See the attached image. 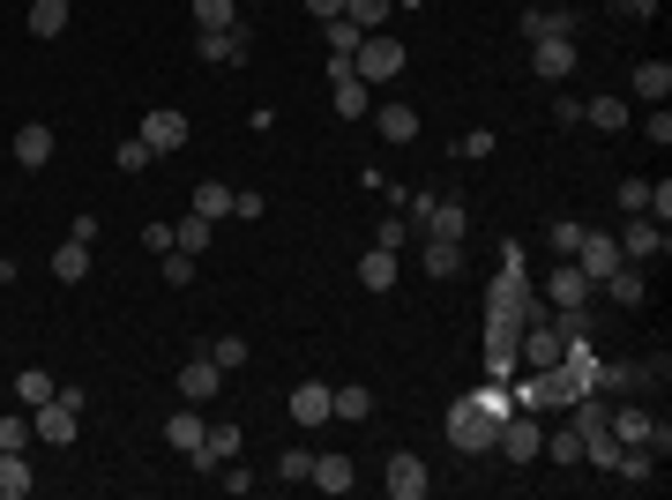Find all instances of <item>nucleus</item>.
Here are the masks:
<instances>
[{"instance_id": "40", "label": "nucleus", "mask_w": 672, "mask_h": 500, "mask_svg": "<svg viewBox=\"0 0 672 500\" xmlns=\"http://www.w3.org/2000/svg\"><path fill=\"white\" fill-rule=\"evenodd\" d=\"M583 232H590V224H576V217H560V224H553V232H546V247L560 254V261H568V254L583 247Z\"/></svg>"}, {"instance_id": "47", "label": "nucleus", "mask_w": 672, "mask_h": 500, "mask_svg": "<svg viewBox=\"0 0 672 500\" xmlns=\"http://www.w3.org/2000/svg\"><path fill=\"white\" fill-rule=\"evenodd\" d=\"M374 247L404 254V247H412V224H404V217H389V224H381V232H374Z\"/></svg>"}, {"instance_id": "24", "label": "nucleus", "mask_w": 672, "mask_h": 500, "mask_svg": "<svg viewBox=\"0 0 672 500\" xmlns=\"http://www.w3.org/2000/svg\"><path fill=\"white\" fill-rule=\"evenodd\" d=\"M367 120H374L381 142H412V135H419V113H412V105H374Z\"/></svg>"}, {"instance_id": "25", "label": "nucleus", "mask_w": 672, "mask_h": 500, "mask_svg": "<svg viewBox=\"0 0 672 500\" xmlns=\"http://www.w3.org/2000/svg\"><path fill=\"white\" fill-rule=\"evenodd\" d=\"M583 120L598 127V135H621V127H628L635 113H628V97H590V105H583Z\"/></svg>"}, {"instance_id": "35", "label": "nucleus", "mask_w": 672, "mask_h": 500, "mask_svg": "<svg viewBox=\"0 0 672 500\" xmlns=\"http://www.w3.org/2000/svg\"><path fill=\"white\" fill-rule=\"evenodd\" d=\"M240 23V0H195V31H232Z\"/></svg>"}, {"instance_id": "50", "label": "nucleus", "mask_w": 672, "mask_h": 500, "mask_svg": "<svg viewBox=\"0 0 672 500\" xmlns=\"http://www.w3.org/2000/svg\"><path fill=\"white\" fill-rule=\"evenodd\" d=\"M262 209H269V202H262V195H254V187H232V217H247V224H254V217H262Z\"/></svg>"}, {"instance_id": "51", "label": "nucleus", "mask_w": 672, "mask_h": 500, "mask_svg": "<svg viewBox=\"0 0 672 500\" xmlns=\"http://www.w3.org/2000/svg\"><path fill=\"white\" fill-rule=\"evenodd\" d=\"M456 158H494V135H486V127H478V135H463Z\"/></svg>"}, {"instance_id": "23", "label": "nucleus", "mask_w": 672, "mask_h": 500, "mask_svg": "<svg viewBox=\"0 0 672 500\" xmlns=\"http://www.w3.org/2000/svg\"><path fill=\"white\" fill-rule=\"evenodd\" d=\"M292 418L299 426H329V381H299L292 388Z\"/></svg>"}, {"instance_id": "13", "label": "nucleus", "mask_w": 672, "mask_h": 500, "mask_svg": "<svg viewBox=\"0 0 672 500\" xmlns=\"http://www.w3.org/2000/svg\"><path fill=\"white\" fill-rule=\"evenodd\" d=\"M531 68H538V83H568L576 75V38H538L531 45Z\"/></svg>"}, {"instance_id": "10", "label": "nucleus", "mask_w": 672, "mask_h": 500, "mask_svg": "<svg viewBox=\"0 0 672 500\" xmlns=\"http://www.w3.org/2000/svg\"><path fill=\"white\" fill-rule=\"evenodd\" d=\"M538 299H546L553 314H568V306H590V299H598V284H590L576 261H560V269L546 277V292H538Z\"/></svg>"}, {"instance_id": "21", "label": "nucleus", "mask_w": 672, "mask_h": 500, "mask_svg": "<svg viewBox=\"0 0 672 500\" xmlns=\"http://www.w3.org/2000/svg\"><path fill=\"white\" fill-rule=\"evenodd\" d=\"M523 38H576V15L568 8H523Z\"/></svg>"}, {"instance_id": "2", "label": "nucleus", "mask_w": 672, "mask_h": 500, "mask_svg": "<svg viewBox=\"0 0 672 500\" xmlns=\"http://www.w3.org/2000/svg\"><path fill=\"white\" fill-rule=\"evenodd\" d=\"M494 433H501V411H486L478 396L449 404V449L456 456H494Z\"/></svg>"}, {"instance_id": "7", "label": "nucleus", "mask_w": 672, "mask_h": 500, "mask_svg": "<svg viewBox=\"0 0 672 500\" xmlns=\"http://www.w3.org/2000/svg\"><path fill=\"white\" fill-rule=\"evenodd\" d=\"M217 388H224V367H217L210 351H195V359H179V404H195V411H202V404H210Z\"/></svg>"}, {"instance_id": "8", "label": "nucleus", "mask_w": 672, "mask_h": 500, "mask_svg": "<svg viewBox=\"0 0 672 500\" xmlns=\"http://www.w3.org/2000/svg\"><path fill=\"white\" fill-rule=\"evenodd\" d=\"M31 433H38L45 449H68V441H76V433H83V411H76V404H60V396H53V404H38V411H31Z\"/></svg>"}, {"instance_id": "41", "label": "nucleus", "mask_w": 672, "mask_h": 500, "mask_svg": "<svg viewBox=\"0 0 672 500\" xmlns=\"http://www.w3.org/2000/svg\"><path fill=\"white\" fill-rule=\"evenodd\" d=\"M113 158H120V172H150V165H158V150H150L142 135H127V142L113 150Z\"/></svg>"}, {"instance_id": "43", "label": "nucleus", "mask_w": 672, "mask_h": 500, "mask_svg": "<svg viewBox=\"0 0 672 500\" xmlns=\"http://www.w3.org/2000/svg\"><path fill=\"white\" fill-rule=\"evenodd\" d=\"M650 449H621V463H613V470H621V478H628V486H650Z\"/></svg>"}, {"instance_id": "3", "label": "nucleus", "mask_w": 672, "mask_h": 500, "mask_svg": "<svg viewBox=\"0 0 672 500\" xmlns=\"http://www.w3.org/2000/svg\"><path fill=\"white\" fill-rule=\"evenodd\" d=\"M351 75H359L367 90L396 83V75H404V45L381 38V31H367V38H359V53H351Z\"/></svg>"}, {"instance_id": "33", "label": "nucleus", "mask_w": 672, "mask_h": 500, "mask_svg": "<svg viewBox=\"0 0 672 500\" xmlns=\"http://www.w3.org/2000/svg\"><path fill=\"white\" fill-rule=\"evenodd\" d=\"M210 232H217L210 217H195V209H187V217L172 224V247H179V254H202V247H210Z\"/></svg>"}, {"instance_id": "1", "label": "nucleus", "mask_w": 672, "mask_h": 500, "mask_svg": "<svg viewBox=\"0 0 672 500\" xmlns=\"http://www.w3.org/2000/svg\"><path fill=\"white\" fill-rule=\"evenodd\" d=\"M486 314H515V322H538L546 314V299L531 284V261L515 240H501V277H494V292H486Z\"/></svg>"}, {"instance_id": "26", "label": "nucleus", "mask_w": 672, "mask_h": 500, "mask_svg": "<svg viewBox=\"0 0 672 500\" xmlns=\"http://www.w3.org/2000/svg\"><path fill=\"white\" fill-rule=\"evenodd\" d=\"M53 277H60V284H83L90 277V247L83 240H60V247H53Z\"/></svg>"}, {"instance_id": "39", "label": "nucleus", "mask_w": 672, "mask_h": 500, "mask_svg": "<svg viewBox=\"0 0 672 500\" xmlns=\"http://www.w3.org/2000/svg\"><path fill=\"white\" fill-rule=\"evenodd\" d=\"M389 8H396V0H344V15H351L359 31H381V23H389Z\"/></svg>"}, {"instance_id": "4", "label": "nucleus", "mask_w": 672, "mask_h": 500, "mask_svg": "<svg viewBox=\"0 0 672 500\" xmlns=\"http://www.w3.org/2000/svg\"><path fill=\"white\" fill-rule=\"evenodd\" d=\"M613 240H621V261H642V269L672 254V232L658 224V217H642V209H628V224H621Z\"/></svg>"}, {"instance_id": "45", "label": "nucleus", "mask_w": 672, "mask_h": 500, "mask_svg": "<svg viewBox=\"0 0 672 500\" xmlns=\"http://www.w3.org/2000/svg\"><path fill=\"white\" fill-rule=\"evenodd\" d=\"M306 470H314L306 449H285V456H277V478H285V486H306Z\"/></svg>"}, {"instance_id": "46", "label": "nucleus", "mask_w": 672, "mask_h": 500, "mask_svg": "<svg viewBox=\"0 0 672 500\" xmlns=\"http://www.w3.org/2000/svg\"><path fill=\"white\" fill-rule=\"evenodd\" d=\"M31 441H38V433H31V411H23V418H0V449H31Z\"/></svg>"}, {"instance_id": "5", "label": "nucleus", "mask_w": 672, "mask_h": 500, "mask_svg": "<svg viewBox=\"0 0 672 500\" xmlns=\"http://www.w3.org/2000/svg\"><path fill=\"white\" fill-rule=\"evenodd\" d=\"M538 449H546V426H538L531 411H508L501 433H494V456H508V463H538Z\"/></svg>"}, {"instance_id": "16", "label": "nucleus", "mask_w": 672, "mask_h": 500, "mask_svg": "<svg viewBox=\"0 0 672 500\" xmlns=\"http://www.w3.org/2000/svg\"><path fill=\"white\" fill-rule=\"evenodd\" d=\"M306 486H314V493H329V500H344L351 486H359V470H351V456H314Z\"/></svg>"}, {"instance_id": "49", "label": "nucleus", "mask_w": 672, "mask_h": 500, "mask_svg": "<svg viewBox=\"0 0 672 500\" xmlns=\"http://www.w3.org/2000/svg\"><path fill=\"white\" fill-rule=\"evenodd\" d=\"M642 135H650L658 150H665V142H672V113H665V105H650V113H642Z\"/></svg>"}, {"instance_id": "17", "label": "nucleus", "mask_w": 672, "mask_h": 500, "mask_svg": "<svg viewBox=\"0 0 672 500\" xmlns=\"http://www.w3.org/2000/svg\"><path fill=\"white\" fill-rule=\"evenodd\" d=\"M598 292L613 299V306H642V299H650V277H642V261H621V269H613Z\"/></svg>"}, {"instance_id": "28", "label": "nucleus", "mask_w": 672, "mask_h": 500, "mask_svg": "<svg viewBox=\"0 0 672 500\" xmlns=\"http://www.w3.org/2000/svg\"><path fill=\"white\" fill-rule=\"evenodd\" d=\"M426 277H463V240H426Z\"/></svg>"}, {"instance_id": "36", "label": "nucleus", "mask_w": 672, "mask_h": 500, "mask_svg": "<svg viewBox=\"0 0 672 500\" xmlns=\"http://www.w3.org/2000/svg\"><path fill=\"white\" fill-rule=\"evenodd\" d=\"M463 224H471V217H463V202H441L433 217H426V240H463Z\"/></svg>"}, {"instance_id": "53", "label": "nucleus", "mask_w": 672, "mask_h": 500, "mask_svg": "<svg viewBox=\"0 0 672 500\" xmlns=\"http://www.w3.org/2000/svg\"><path fill=\"white\" fill-rule=\"evenodd\" d=\"M650 202V179H621V209H642Z\"/></svg>"}, {"instance_id": "22", "label": "nucleus", "mask_w": 672, "mask_h": 500, "mask_svg": "<svg viewBox=\"0 0 672 500\" xmlns=\"http://www.w3.org/2000/svg\"><path fill=\"white\" fill-rule=\"evenodd\" d=\"M38 486V470H31V456L23 449H0V500H23Z\"/></svg>"}, {"instance_id": "18", "label": "nucleus", "mask_w": 672, "mask_h": 500, "mask_svg": "<svg viewBox=\"0 0 672 500\" xmlns=\"http://www.w3.org/2000/svg\"><path fill=\"white\" fill-rule=\"evenodd\" d=\"M628 90L642 97V105H665V97H672V60H635Z\"/></svg>"}, {"instance_id": "37", "label": "nucleus", "mask_w": 672, "mask_h": 500, "mask_svg": "<svg viewBox=\"0 0 672 500\" xmlns=\"http://www.w3.org/2000/svg\"><path fill=\"white\" fill-rule=\"evenodd\" d=\"M538 456H553V463H583V433L576 426H560V433H546V449Z\"/></svg>"}, {"instance_id": "55", "label": "nucleus", "mask_w": 672, "mask_h": 500, "mask_svg": "<svg viewBox=\"0 0 672 500\" xmlns=\"http://www.w3.org/2000/svg\"><path fill=\"white\" fill-rule=\"evenodd\" d=\"M613 8H621V15H635V23H650V15H658V0H613Z\"/></svg>"}, {"instance_id": "48", "label": "nucleus", "mask_w": 672, "mask_h": 500, "mask_svg": "<svg viewBox=\"0 0 672 500\" xmlns=\"http://www.w3.org/2000/svg\"><path fill=\"white\" fill-rule=\"evenodd\" d=\"M217 486H224L232 500H247V493H254V478L240 470V463H217Z\"/></svg>"}, {"instance_id": "29", "label": "nucleus", "mask_w": 672, "mask_h": 500, "mask_svg": "<svg viewBox=\"0 0 672 500\" xmlns=\"http://www.w3.org/2000/svg\"><path fill=\"white\" fill-rule=\"evenodd\" d=\"M53 388H60V381L45 374V367H23V374H15V404L38 411V404H53Z\"/></svg>"}, {"instance_id": "19", "label": "nucleus", "mask_w": 672, "mask_h": 500, "mask_svg": "<svg viewBox=\"0 0 672 500\" xmlns=\"http://www.w3.org/2000/svg\"><path fill=\"white\" fill-rule=\"evenodd\" d=\"M202 433H210V418H195V404L165 418V449H179V456H202Z\"/></svg>"}, {"instance_id": "9", "label": "nucleus", "mask_w": 672, "mask_h": 500, "mask_svg": "<svg viewBox=\"0 0 672 500\" xmlns=\"http://www.w3.org/2000/svg\"><path fill=\"white\" fill-rule=\"evenodd\" d=\"M247 23H232V31H195V53L210 60V68H247Z\"/></svg>"}, {"instance_id": "34", "label": "nucleus", "mask_w": 672, "mask_h": 500, "mask_svg": "<svg viewBox=\"0 0 672 500\" xmlns=\"http://www.w3.org/2000/svg\"><path fill=\"white\" fill-rule=\"evenodd\" d=\"M195 217H232V187H224V179H202V187H195Z\"/></svg>"}, {"instance_id": "30", "label": "nucleus", "mask_w": 672, "mask_h": 500, "mask_svg": "<svg viewBox=\"0 0 672 500\" xmlns=\"http://www.w3.org/2000/svg\"><path fill=\"white\" fill-rule=\"evenodd\" d=\"M367 113H374V90L359 83V75H344L336 83V120H367Z\"/></svg>"}, {"instance_id": "32", "label": "nucleus", "mask_w": 672, "mask_h": 500, "mask_svg": "<svg viewBox=\"0 0 672 500\" xmlns=\"http://www.w3.org/2000/svg\"><path fill=\"white\" fill-rule=\"evenodd\" d=\"M68 15H76L68 0H31V38H60V31H68Z\"/></svg>"}, {"instance_id": "56", "label": "nucleus", "mask_w": 672, "mask_h": 500, "mask_svg": "<svg viewBox=\"0 0 672 500\" xmlns=\"http://www.w3.org/2000/svg\"><path fill=\"white\" fill-rule=\"evenodd\" d=\"M306 15H322V23H336V15H344V0H306Z\"/></svg>"}, {"instance_id": "42", "label": "nucleus", "mask_w": 672, "mask_h": 500, "mask_svg": "<svg viewBox=\"0 0 672 500\" xmlns=\"http://www.w3.org/2000/svg\"><path fill=\"white\" fill-rule=\"evenodd\" d=\"M210 359L224 367V374H240V367H247V336H217V344H210Z\"/></svg>"}, {"instance_id": "6", "label": "nucleus", "mask_w": 672, "mask_h": 500, "mask_svg": "<svg viewBox=\"0 0 672 500\" xmlns=\"http://www.w3.org/2000/svg\"><path fill=\"white\" fill-rule=\"evenodd\" d=\"M381 486H389V500H426V486H433V470H426L412 449H396V456L381 463Z\"/></svg>"}, {"instance_id": "44", "label": "nucleus", "mask_w": 672, "mask_h": 500, "mask_svg": "<svg viewBox=\"0 0 672 500\" xmlns=\"http://www.w3.org/2000/svg\"><path fill=\"white\" fill-rule=\"evenodd\" d=\"M158 261H165V284H172V292H187V284H195V254L172 247V254H158Z\"/></svg>"}, {"instance_id": "12", "label": "nucleus", "mask_w": 672, "mask_h": 500, "mask_svg": "<svg viewBox=\"0 0 672 500\" xmlns=\"http://www.w3.org/2000/svg\"><path fill=\"white\" fill-rule=\"evenodd\" d=\"M135 135H142V142H150L158 158H172V150H187V120H179L172 105H158V113H142V127H135Z\"/></svg>"}, {"instance_id": "52", "label": "nucleus", "mask_w": 672, "mask_h": 500, "mask_svg": "<svg viewBox=\"0 0 672 500\" xmlns=\"http://www.w3.org/2000/svg\"><path fill=\"white\" fill-rule=\"evenodd\" d=\"M68 240H83V247H90V240H97V209H76V224H68Z\"/></svg>"}, {"instance_id": "11", "label": "nucleus", "mask_w": 672, "mask_h": 500, "mask_svg": "<svg viewBox=\"0 0 672 500\" xmlns=\"http://www.w3.org/2000/svg\"><path fill=\"white\" fill-rule=\"evenodd\" d=\"M568 261H576V269H583L590 284H605V277H613V269H621V240H613V232H583V247L568 254Z\"/></svg>"}, {"instance_id": "15", "label": "nucleus", "mask_w": 672, "mask_h": 500, "mask_svg": "<svg viewBox=\"0 0 672 500\" xmlns=\"http://www.w3.org/2000/svg\"><path fill=\"white\" fill-rule=\"evenodd\" d=\"M195 470H217V463H240V426L232 418H210V433H202V456H187Z\"/></svg>"}, {"instance_id": "27", "label": "nucleus", "mask_w": 672, "mask_h": 500, "mask_svg": "<svg viewBox=\"0 0 672 500\" xmlns=\"http://www.w3.org/2000/svg\"><path fill=\"white\" fill-rule=\"evenodd\" d=\"M359 284H367V292H389V284H396V254L367 247V254H359Z\"/></svg>"}, {"instance_id": "20", "label": "nucleus", "mask_w": 672, "mask_h": 500, "mask_svg": "<svg viewBox=\"0 0 672 500\" xmlns=\"http://www.w3.org/2000/svg\"><path fill=\"white\" fill-rule=\"evenodd\" d=\"M329 418L336 426H367V418H374V388H359V381H351V388H329Z\"/></svg>"}, {"instance_id": "38", "label": "nucleus", "mask_w": 672, "mask_h": 500, "mask_svg": "<svg viewBox=\"0 0 672 500\" xmlns=\"http://www.w3.org/2000/svg\"><path fill=\"white\" fill-rule=\"evenodd\" d=\"M322 31H329V53H336V60H351V53H359V38H367L351 15H336V23H322Z\"/></svg>"}, {"instance_id": "54", "label": "nucleus", "mask_w": 672, "mask_h": 500, "mask_svg": "<svg viewBox=\"0 0 672 500\" xmlns=\"http://www.w3.org/2000/svg\"><path fill=\"white\" fill-rule=\"evenodd\" d=\"M142 247H150V254H172V224H142Z\"/></svg>"}, {"instance_id": "14", "label": "nucleus", "mask_w": 672, "mask_h": 500, "mask_svg": "<svg viewBox=\"0 0 672 500\" xmlns=\"http://www.w3.org/2000/svg\"><path fill=\"white\" fill-rule=\"evenodd\" d=\"M8 150H15V165H23V172H45V165H53V127H45V120H23Z\"/></svg>"}, {"instance_id": "31", "label": "nucleus", "mask_w": 672, "mask_h": 500, "mask_svg": "<svg viewBox=\"0 0 672 500\" xmlns=\"http://www.w3.org/2000/svg\"><path fill=\"white\" fill-rule=\"evenodd\" d=\"M605 426H613V441H621V449H642V441H650V411H605Z\"/></svg>"}]
</instances>
